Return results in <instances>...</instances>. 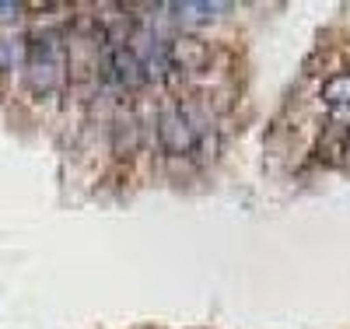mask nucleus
I'll list each match as a JSON object with an SVG mask.
<instances>
[{"instance_id":"obj_3","label":"nucleus","mask_w":350,"mask_h":329,"mask_svg":"<svg viewBox=\"0 0 350 329\" xmlns=\"http://www.w3.org/2000/svg\"><path fill=\"white\" fill-rule=\"evenodd\" d=\"M165 49H168V67L172 70H203V67H207V60H211L207 42H200L193 36L172 39Z\"/></svg>"},{"instance_id":"obj_9","label":"nucleus","mask_w":350,"mask_h":329,"mask_svg":"<svg viewBox=\"0 0 350 329\" xmlns=\"http://www.w3.org/2000/svg\"><path fill=\"white\" fill-rule=\"evenodd\" d=\"M347 147H350V130H347Z\"/></svg>"},{"instance_id":"obj_8","label":"nucleus","mask_w":350,"mask_h":329,"mask_svg":"<svg viewBox=\"0 0 350 329\" xmlns=\"http://www.w3.org/2000/svg\"><path fill=\"white\" fill-rule=\"evenodd\" d=\"M21 4H0V18H18Z\"/></svg>"},{"instance_id":"obj_6","label":"nucleus","mask_w":350,"mask_h":329,"mask_svg":"<svg viewBox=\"0 0 350 329\" xmlns=\"http://www.w3.org/2000/svg\"><path fill=\"white\" fill-rule=\"evenodd\" d=\"M319 95H323V102L333 105V109H350V74H333Z\"/></svg>"},{"instance_id":"obj_2","label":"nucleus","mask_w":350,"mask_h":329,"mask_svg":"<svg viewBox=\"0 0 350 329\" xmlns=\"http://www.w3.org/2000/svg\"><path fill=\"white\" fill-rule=\"evenodd\" d=\"M158 140L168 155H189L196 147V130L189 127V119L183 112V105H168L158 119Z\"/></svg>"},{"instance_id":"obj_7","label":"nucleus","mask_w":350,"mask_h":329,"mask_svg":"<svg viewBox=\"0 0 350 329\" xmlns=\"http://www.w3.org/2000/svg\"><path fill=\"white\" fill-rule=\"evenodd\" d=\"M18 53H21V39H8V36H0V70L14 67Z\"/></svg>"},{"instance_id":"obj_5","label":"nucleus","mask_w":350,"mask_h":329,"mask_svg":"<svg viewBox=\"0 0 350 329\" xmlns=\"http://www.w3.org/2000/svg\"><path fill=\"white\" fill-rule=\"evenodd\" d=\"M168 11H175L172 18L179 25L196 28V25H207L214 18V11H221V4H196V0H183V4H172Z\"/></svg>"},{"instance_id":"obj_4","label":"nucleus","mask_w":350,"mask_h":329,"mask_svg":"<svg viewBox=\"0 0 350 329\" xmlns=\"http://www.w3.org/2000/svg\"><path fill=\"white\" fill-rule=\"evenodd\" d=\"M140 119L133 116V112H123V116H116V127H112V151L120 155V158H126V155H133L137 147H140Z\"/></svg>"},{"instance_id":"obj_1","label":"nucleus","mask_w":350,"mask_h":329,"mask_svg":"<svg viewBox=\"0 0 350 329\" xmlns=\"http://www.w3.org/2000/svg\"><path fill=\"white\" fill-rule=\"evenodd\" d=\"M25 70L28 84L39 95L60 92L67 84V42L60 32H39L25 42Z\"/></svg>"}]
</instances>
